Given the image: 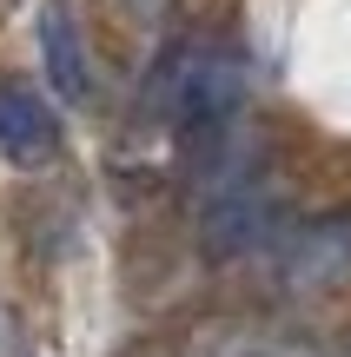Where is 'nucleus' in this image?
<instances>
[{"label":"nucleus","mask_w":351,"mask_h":357,"mask_svg":"<svg viewBox=\"0 0 351 357\" xmlns=\"http://www.w3.org/2000/svg\"><path fill=\"white\" fill-rule=\"evenodd\" d=\"M146 106H159L179 146H212L246 106V66L219 47H172L159 60V79L146 86Z\"/></svg>","instance_id":"nucleus-1"},{"label":"nucleus","mask_w":351,"mask_h":357,"mask_svg":"<svg viewBox=\"0 0 351 357\" xmlns=\"http://www.w3.org/2000/svg\"><path fill=\"white\" fill-rule=\"evenodd\" d=\"M33 40H40V66H47V86L60 93L66 106H87V100H93V60H87V40H80L73 7H66V0H47V7H40Z\"/></svg>","instance_id":"nucleus-2"},{"label":"nucleus","mask_w":351,"mask_h":357,"mask_svg":"<svg viewBox=\"0 0 351 357\" xmlns=\"http://www.w3.org/2000/svg\"><path fill=\"white\" fill-rule=\"evenodd\" d=\"M53 153H60V119H53V106L40 100L33 86H20V79H0V159H13V166H47Z\"/></svg>","instance_id":"nucleus-3"},{"label":"nucleus","mask_w":351,"mask_h":357,"mask_svg":"<svg viewBox=\"0 0 351 357\" xmlns=\"http://www.w3.org/2000/svg\"><path fill=\"white\" fill-rule=\"evenodd\" d=\"M272 231H278V199L272 192H259V185H232V192H219L212 199V212H206V238H212V252H252V245H272Z\"/></svg>","instance_id":"nucleus-4"},{"label":"nucleus","mask_w":351,"mask_h":357,"mask_svg":"<svg viewBox=\"0 0 351 357\" xmlns=\"http://www.w3.org/2000/svg\"><path fill=\"white\" fill-rule=\"evenodd\" d=\"M338 271H351V212L318 218L299 245H285V278L292 284H325Z\"/></svg>","instance_id":"nucleus-5"}]
</instances>
